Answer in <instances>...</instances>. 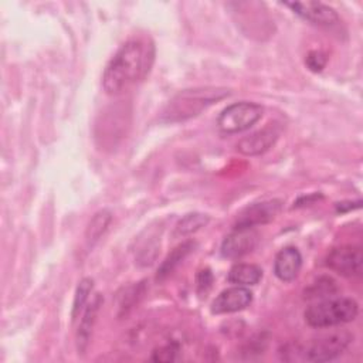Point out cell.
I'll return each mask as SVG.
<instances>
[{
	"label": "cell",
	"instance_id": "1",
	"mask_svg": "<svg viewBox=\"0 0 363 363\" xmlns=\"http://www.w3.org/2000/svg\"><path fill=\"white\" fill-rule=\"evenodd\" d=\"M155 55V44L149 38L128 40L104 69V91L108 95H118L145 79L153 67Z\"/></svg>",
	"mask_w": 363,
	"mask_h": 363
},
{
	"label": "cell",
	"instance_id": "2",
	"mask_svg": "<svg viewBox=\"0 0 363 363\" xmlns=\"http://www.w3.org/2000/svg\"><path fill=\"white\" fill-rule=\"evenodd\" d=\"M228 95L230 89L216 86L180 91L164 106L162 112V119L164 122H183L186 119L200 115L208 106L224 99Z\"/></svg>",
	"mask_w": 363,
	"mask_h": 363
},
{
	"label": "cell",
	"instance_id": "3",
	"mask_svg": "<svg viewBox=\"0 0 363 363\" xmlns=\"http://www.w3.org/2000/svg\"><path fill=\"white\" fill-rule=\"evenodd\" d=\"M353 335L347 330H337L319 337L311 339L306 343H291L284 347L285 354H292L286 360L302 362H329L340 356L352 343Z\"/></svg>",
	"mask_w": 363,
	"mask_h": 363
},
{
	"label": "cell",
	"instance_id": "4",
	"mask_svg": "<svg viewBox=\"0 0 363 363\" xmlns=\"http://www.w3.org/2000/svg\"><path fill=\"white\" fill-rule=\"evenodd\" d=\"M359 313V305L352 298H326L306 308L305 322L312 328H330L352 322Z\"/></svg>",
	"mask_w": 363,
	"mask_h": 363
},
{
	"label": "cell",
	"instance_id": "5",
	"mask_svg": "<svg viewBox=\"0 0 363 363\" xmlns=\"http://www.w3.org/2000/svg\"><path fill=\"white\" fill-rule=\"evenodd\" d=\"M264 113V108L254 102H235L221 111L217 118L218 129L225 135H234L248 130Z\"/></svg>",
	"mask_w": 363,
	"mask_h": 363
},
{
	"label": "cell",
	"instance_id": "6",
	"mask_svg": "<svg viewBox=\"0 0 363 363\" xmlns=\"http://www.w3.org/2000/svg\"><path fill=\"white\" fill-rule=\"evenodd\" d=\"M363 254L360 247L340 245L333 248L326 257V267L342 277H357L362 272Z\"/></svg>",
	"mask_w": 363,
	"mask_h": 363
},
{
	"label": "cell",
	"instance_id": "7",
	"mask_svg": "<svg viewBox=\"0 0 363 363\" xmlns=\"http://www.w3.org/2000/svg\"><path fill=\"white\" fill-rule=\"evenodd\" d=\"M289 7L301 18L319 26V27H335L339 24V16L330 6L320 1H286L282 3Z\"/></svg>",
	"mask_w": 363,
	"mask_h": 363
},
{
	"label": "cell",
	"instance_id": "8",
	"mask_svg": "<svg viewBox=\"0 0 363 363\" xmlns=\"http://www.w3.org/2000/svg\"><path fill=\"white\" fill-rule=\"evenodd\" d=\"M259 235L254 227H235L221 244V255L225 258H240L251 252L258 244Z\"/></svg>",
	"mask_w": 363,
	"mask_h": 363
},
{
	"label": "cell",
	"instance_id": "9",
	"mask_svg": "<svg viewBox=\"0 0 363 363\" xmlns=\"http://www.w3.org/2000/svg\"><path fill=\"white\" fill-rule=\"evenodd\" d=\"M281 128L278 123H268L265 128L242 138L237 143V150L245 156H258L269 150L278 140Z\"/></svg>",
	"mask_w": 363,
	"mask_h": 363
},
{
	"label": "cell",
	"instance_id": "10",
	"mask_svg": "<svg viewBox=\"0 0 363 363\" xmlns=\"http://www.w3.org/2000/svg\"><path fill=\"white\" fill-rule=\"evenodd\" d=\"M282 210V201L278 199L254 203L242 210L237 218L235 227H257L274 220Z\"/></svg>",
	"mask_w": 363,
	"mask_h": 363
},
{
	"label": "cell",
	"instance_id": "11",
	"mask_svg": "<svg viewBox=\"0 0 363 363\" xmlns=\"http://www.w3.org/2000/svg\"><path fill=\"white\" fill-rule=\"evenodd\" d=\"M252 301V292L247 286H231L221 291L211 303V313H233L245 309Z\"/></svg>",
	"mask_w": 363,
	"mask_h": 363
},
{
	"label": "cell",
	"instance_id": "12",
	"mask_svg": "<svg viewBox=\"0 0 363 363\" xmlns=\"http://www.w3.org/2000/svg\"><path fill=\"white\" fill-rule=\"evenodd\" d=\"M302 267V255L295 247L282 248L274 259V274L284 282L294 281Z\"/></svg>",
	"mask_w": 363,
	"mask_h": 363
},
{
	"label": "cell",
	"instance_id": "13",
	"mask_svg": "<svg viewBox=\"0 0 363 363\" xmlns=\"http://www.w3.org/2000/svg\"><path fill=\"white\" fill-rule=\"evenodd\" d=\"M102 302H104L102 296L96 294L81 316L78 330H77V349L79 353H84L89 345L92 329L96 322V316H98L99 308L102 306Z\"/></svg>",
	"mask_w": 363,
	"mask_h": 363
},
{
	"label": "cell",
	"instance_id": "14",
	"mask_svg": "<svg viewBox=\"0 0 363 363\" xmlns=\"http://www.w3.org/2000/svg\"><path fill=\"white\" fill-rule=\"evenodd\" d=\"M262 269L255 264H235L228 272V282L240 286H250L259 282Z\"/></svg>",
	"mask_w": 363,
	"mask_h": 363
},
{
	"label": "cell",
	"instance_id": "15",
	"mask_svg": "<svg viewBox=\"0 0 363 363\" xmlns=\"http://www.w3.org/2000/svg\"><path fill=\"white\" fill-rule=\"evenodd\" d=\"M196 242L194 241H184L183 244L177 245L167 257L166 259L160 264L159 269H157V279H163L167 275H170V272H173V269L194 250Z\"/></svg>",
	"mask_w": 363,
	"mask_h": 363
},
{
	"label": "cell",
	"instance_id": "16",
	"mask_svg": "<svg viewBox=\"0 0 363 363\" xmlns=\"http://www.w3.org/2000/svg\"><path fill=\"white\" fill-rule=\"evenodd\" d=\"M111 221H112V213L108 208H102L98 213H95L85 231L86 244L92 247L101 238V235L106 231Z\"/></svg>",
	"mask_w": 363,
	"mask_h": 363
},
{
	"label": "cell",
	"instance_id": "17",
	"mask_svg": "<svg viewBox=\"0 0 363 363\" xmlns=\"http://www.w3.org/2000/svg\"><path fill=\"white\" fill-rule=\"evenodd\" d=\"M208 216L201 214V213H189L186 214L183 218H180L177 221V224L174 225V231L173 235L174 237H186L190 235L196 231H199L200 228H203L207 223H208Z\"/></svg>",
	"mask_w": 363,
	"mask_h": 363
},
{
	"label": "cell",
	"instance_id": "18",
	"mask_svg": "<svg viewBox=\"0 0 363 363\" xmlns=\"http://www.w3.org/2000/svg\"><path fill=\"white\" fill-rule=\"evenodd\" d=\"M336 292H337L336 282L332 278L322 277L305 291V298H308V299H316V298L326 299L328 296L329 298L333 296Z\"/></svg>",
	"mask_w": 363,
	"mask_h": 363
},
{
	"label": "cell",
	"instance_id": "19",
	"mask_svg": "<svg viewBox=\"0 0 363 363\" xmlns=\"http://www.w3.org/2000/svg\"><path fill=\"white\" fill-rule=\"evenodd\" d=\"M145 292V285L143 282H139L136 285H132V286H128L123 294L121 295V301H119V311H121V316L122 315H128V312L139 302V299L142 298Z\"/></svg>",
	"mask_w": 363,
	"mask_h": 363
},
{
	"label": "cell",
	"instance_id": "20",
	"mask_svg": "<svg viewBox=\"0 0 363 363\" xmlns=\"http://www.w3.org/2000/svg\"><path fill=\"white\" fill-rule=\"evenodd\" d=\"M94 288V281L91 278H82L77 286L75 291V296H74V303H72V312L71 316L75 320L77 316L79 315V312L84 309L89 294L92 292Z\"/></svg>",
	"mask_w": 363,
	"mask_h": 363
},
{
	"label": "cell",
	"instance_id": "21",
	"mask_svg": "<svg viewBox=\"0 0 363 363\" xmlns=\"http://www.w3.org/2000/svg\"><path fill=\"white\" fill-rule=\"evenodd\" d=\"M179 352L177 343H167L159 349H156L152 354V360L155 362H172L176 359V354Z\"/></svg>",
	"mask_w": 363,
	"mask_h": 363
},
{
	"label": "cell",
	"instance_id": "22",
	"mask_svg": "<svg viewBox=\"0 0 363 363\" xmlns=\"http://www.w3.org/2000/svg\"><path fill=\"white\" fill-rule=\"evenodd\" d=\"M328 62L326 55L322 51H309L305 58L306 67L313 72H320Z\"/></svg>",
	"mask_w": 363,
	"mask_h": 363
},
{
	"label": "cell",
	"instance_id": "23",
	"mask_svg": "<svg viewBox=\"0 0 363 363\" xmlns=\"http://www.w3.org/2000/svg\"><path fill=\"white\" fill-rule=\"evenodd\" d=\"M213 284V274L208 268L201 269L197 275V288L199 292H207Z\"/></svg>",
	"mask_w": 363,
	"mask_h": 363
}]
</instances>
